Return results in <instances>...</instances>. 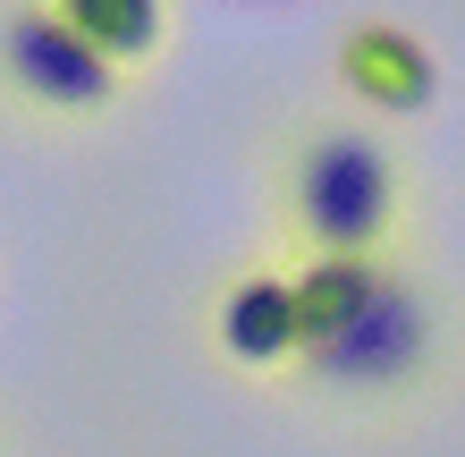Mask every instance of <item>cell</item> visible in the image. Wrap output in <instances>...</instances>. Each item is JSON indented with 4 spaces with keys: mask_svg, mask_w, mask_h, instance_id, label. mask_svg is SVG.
<instances>
[{
    "mask_svg": "<svg viewBox=\"0 0 465 457\" xmlns=\"http://www.w3.org/2000/svg\"><path fill=\"white\" fill-rule=\"evenodd\" d=\"M288 212L313 254H372L398 221V170L364 127H313L288 170Z\"/></svg>",
    "mask_w": 465,
    "mask_h": 457,
    "instance_id": "1",
    "label": "cell"
},
{
    "mask_svg": "<svg viewBox=\"0 0 465 457\" xmlns=\"http://www.w3.org/2000/svg\"><path fill=\"white\" fill-rule=\"evenodd\" d=\"M431 356V313H423V288H406L398 272L381 280V297L347 322V331L331 347H313V356H296L313 373V382H331V390H398V382H415Z\"/></svg>",
    "mask_w": 465,
    "mask_h": 457,
    "instance_id": "2",
    "label": "cell"
},
{
    "mask_svg": "<svg viewBox=\"0 0 465 457\" xmlns=\"http://www.w3.org/2000/svg\"><path fill=\"white\" fill-rule=\"evenodd\" d=\"M0 68L35 102H51V111H102V102L119 94V68L102 60L94 43H76L51 9H17L0 25Z\"/></svg>",
    "mask_w": 465,
    "mask_h": 457,
    "instance_id": "3",
    "label": "cell"
},
{
    "mask_svg": "<svg viewBox=\"0 0 465 457\" xmlns=\"http://www.w3.org/2000/svg\"><path fill=\"white\" fill-rule=\"evenodd\" d=\"M339 85L364 102V111L415 119L431 94H440V60H431L423 35H406L398 17H355L339 35Z\"/></svg>",
    "mask_w": 465,
    "mask_h": 457,
    "instance_id": "4",
    "label": "cell"
},
{
    "mask_svg": "<svg viewBox=\"0 0 465 457\" xmlns=\"http://www.w3.org/2000/svg\"><path fill=\"white\" fill-rule=\"evenodd\" d=\"M381 254H313L305 272H296V356H313V347H331L355 313L381 297Z\"/></svg>",
    "mask_w": 465,
    "mask_h": 457,
    "instance_id": "5",
    "label": "cell"
},
{
    "mask_svg": "<svg viewBox=\"0 0 465 457\" xmlns=\"http://www.w3.org/2000/svg\"><path fill=\"white\" fill-rule=\"evenodd\" d=\"M221 347L237 364H280L296 356V280L288 272H254L229 288L221 305Z\"/></svg>",
    "mask_w": 465,
    "mask_h": 457,
    "instance_id": "6",
    "label": "cell"
},
{
    "mask_svg": "<svg viewBox=\"0 0 465 457\" xmlns=\"http://www.w3.org/2000/svg\"><path fill=\"white\" fill-rule=\"evenodd\" d=\"M51 17H60L76 43H94L111 68L153 60L161 35H170V9H161V0H51Z\"/></svg>",
    "mask_w": 465,
    "mask_h": 457,
    "instance_id": "7",
    "label": "cell"
}]
</instances>
